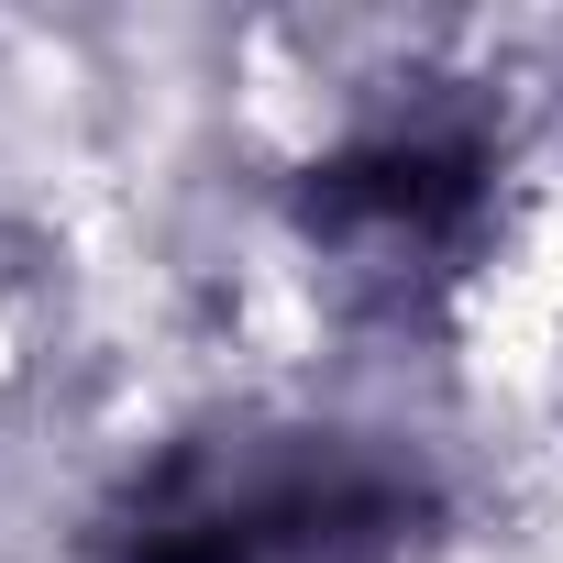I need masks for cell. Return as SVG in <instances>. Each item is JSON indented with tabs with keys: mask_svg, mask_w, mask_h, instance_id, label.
I'll list each match as a JSON object with an SVG mask.
<instances>
[{
	"mask_svg": "<svg viewBox=\"0 0 563 563\" xmlns=\"http://www.w3.org/2000/svg\"><path fill=\"white\" fill-rule=\"evenodd\" d=\"M442 475L365 420L232 409L155 442L89 519V563H431Z\"/></svg>",
	"mask_w": 563,
	"mask_h": 563,
	"instance_id": "6da1fadb",
	"label": "cell"
},
{
	"mask_svg": "<svg viewBox=\"0 0 563 563\" xmlns=\"http://www.w3.org/2000/svg\"><path fill=\"white\" fill-rule=\"evenodd\" d=\"M288 243L365 332H442L508 243V111L475 78H398L299 177Z\"/></svg>",
	"mask_w": 563,
	"mask_h": 563,
	"instance_id": "7a4b0ae2",
	"label": "cell"
}]
</instances>
